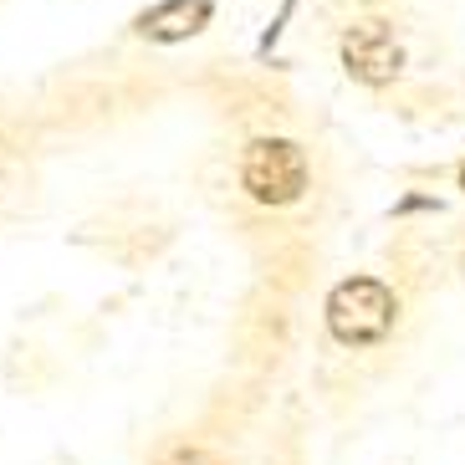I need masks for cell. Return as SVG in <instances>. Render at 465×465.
Wrapping results in <instances>:
<instances>
[{"instance_id":"cell-6","label":"cell","mask_w":465,"mask_h":465,"mask_svg":"<svg viewBox=\"0 0 465 465\" xmlns=\"http://www.w3.org/2000/svg\"><path fill=\"white\" fill-rule=\"evenodd\" d=\"M460 184H465V164H460Z\"/></svg>"},{"instance_id":"cell-3","label":"cell","mask_w":465,"mask_h":465,"mask_svg":"<svg viewBox=\"0 0 465 465\" xmlns=\"http://www.w3.org/2000/svg\"><path fill=\"white\" fill-rule=\"evenodd\" d=\"M342 67L353 72L358 83L383 87V83H394L399 77L404 52H399L394 31L383 26V21H358V26L342 31Z\"/></svg>"},{"instance_id":"cell-5","label":"cell","mask_w":465,"mask_h":465,"mask_svg":"<svg viewBox=\"0 0 465 465\" xmlns=\"http://www.w3.org/2000/svg\"><path fill=\"white\" fill-rule=\"evenodd\" d=\"M164 465H220V460H215V455H205V450H174Z\"/></svg>"},{"instance_id":"cell-4","label":"cell","mask_w":465,"mask_h":465,"mask_svg":"<svg viewBox=\"0 0 465 465\" xmlns=\"http://www.w3.org/2000/svg\"><path fill=\"white\" fill-rule=\"evenodd\" d=\"M210 0H164V5H153V11H143L134 21L149 42H184V36H194V31L210 21Z\"/></svg>"},{"instance_id":"cell-1","label":"cell","mask_w":465,"mask_h":465,"mask_svg":"<svg viewBox=\"0 0 465 465\" xmlns=\"http://www.w3.org/2000/svg\"><path fill=\"white\" fill-rule=\"evenodd\" d=\"M399 302L394 292L373 282V276H353V282H338L328 297V328L338 342H379L383 332L394 328Z\"/></svg>"},{"instance_id":"cell-2","label":"cell","mask_w":465,"mask_h":465,"mask_svg":"<svg viewBox=\"0 0 465 465\" xmlns=\"http://www.w3.org/2000/svg\"><path fill=\"white\" fill-rule=\"evenodd\" d=\"M241 184L261 205H292L307 190V159L287 138H256L241 159Z\"/></svg>"}]
</instances>
